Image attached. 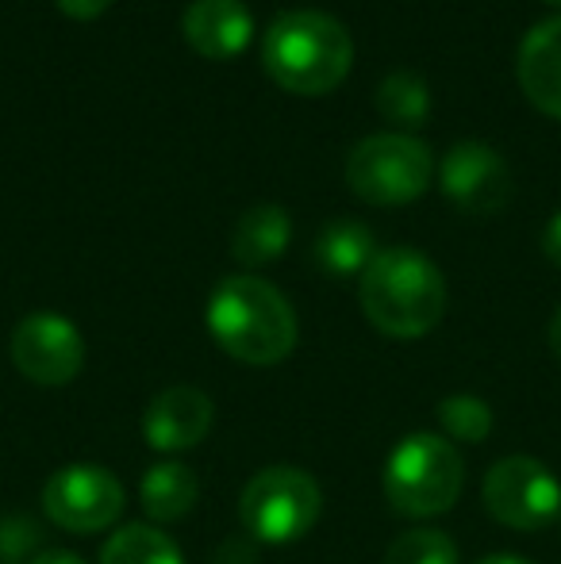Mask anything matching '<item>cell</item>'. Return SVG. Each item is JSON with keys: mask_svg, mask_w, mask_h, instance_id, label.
<instances>
[{"mask_svg": "<svg viewBox=\"0 0 561 564\" xmlns=\"http://www.w3.org/2000/svg\"><path fill=\"white\" fill-rule=\"evenodd\" d=\"M362 315L389 338H423L446 312L442 269L412 246L377 250L358 276Z\"/></svg>", "mask_w": 561, "mask_h": 564, "instance_id": "obj_1", "label": "cell"}, {"mask_svg": "<svg viewBox=\"0 0 561 564\" xmlns=\"http://www.w3.org/2000/svg\"><path fill=\"white\" fill-rule=\"evenodd\" d=\"M208 330L227 357L242 365H281L296 349V312L262 276H227L208 296Z\"/></svg>", "mask_w": 561, "mask_h": 564, "instance_id": "obj_2", "label": "cell"}, {"mask_svg": "<svg viewBox=\"0 0 561 564\" xmlns=\"http://www.w3.org/2000/svg\"><path fill=\"white\" fill-rule=\"evenodd\" d=\"M262 66L284 93L327 97L354 66L350 31L327 12H281L262 39Z\"/></svg>", "mask_w": 561, "mask_h": 564, "instance_id": "obj_3", "label": "cell"}, {"mask_svg": "<svg viewBox=\"0 0 561 564\" xmlns=\"http://www.w3.org/2000/svg\"><path fill=\"white\" fill-rule=\"evenodd\" d=\"M385 499L404 519H434L462 499L465 460L450 438L416 431L397 442L381 473Z\"/></svg>", "mask_w": 561, "mask_h": 564, "instance_id": "obj_4", "label": "cell"}, {"mask_svg": "<svg viewBox=\"0 0 561 564\" xmlns=\"http://www.w3.org/2000/svg\"><path fill=\"white\" fill-rule=\"evenodd\" d=\"M323 491L312 473L296 465H266L247 480L239 496V522L255 542H300L320 522Z\"/></svg>", "mask_w": 561, "mask_h": 564, "instance_id": "obj_5", "label": "cell"}, {"mask_svg": "<svg viewBox=\"0 0 561 564\" xmlns=\"http://www.w3.org/2000/svg\"><path fill=\"white\" fill-rule=\"evenodd\" d=\"M434 158L416 134H369L346 158V185L374 208H404L431 188Z\"/></svg>", "mask_w": 561, "mask_h": 564, "instance_id": "obj_6", "label": "cell"}, {"mask_svg": "<svg viewBox=\"0 0 561 564\" xmlns=\"http://www.w3.org/2000/svg\"><path fill=\"white\" fill-rule=\"evenodd\" d=\"M485 511L519 534H542L561 519V480L539 457L511 453L496 460L481 484Z\"/></svg>", "mask_w": 561, "mask_h": 564, "instance_id": "obj_7", "label": "cell"}, {"mask_svg": "<svg viewBox=\"0 0 561 564\" xmlns=\"http://www.w3.org/2000/svg\"><path fill=\"white\" fill-rule=\"evenodd\" d=\"M128 496L105 465L77 460L43 484V514L66 534H100L120 522Z\"/></svg>", "mask_w": 561, "mask_h": 564, "instance_id": "obj_8", "label": "cell"}, {"mask_svg": "<svg viewBox=\"0 0 561 564\" xmlns=\"http://www.w3.org/2000/svg\"><path fill=\"white\" fill-rule=\"evenodd\" d=\"M12 365L39 388H62L85 369V338L66 315L31 312L12 330Z\"/></svg>", "mask_w": 561, "mask_h": 564, "instance_id": "obj_9", "label": "cell"}, {"mask_svg": "<svg viewBox=\"0 0 561 564\" xmlns=\"http://www.w3.org/2000/svg\"><path fill=\"white\" fill-rule=\"evenodd\" d=\"M439 185L454 208L470 216H493L511 200V170L500 150L481 139H462L446 150L439 165Z\"/></svg>", "mask_w": 561, "mask_h": 564, "instance_id": "obj_10", "label": "cell"}, {"mask_svg": "<svg viewBox=\"0 0 561 564\" xmlns=\"http://www.w3.org/2000/svg\"><path fill=\"white\" fill-rule=\"evenodd\" d=\"M216 423V403L193 384H173L150 400L142 415V438L154 453H185L201 446Z\"/></svg>", "mask_w": 561, "mask_h": 564, "instance_id": "obj_11", "label": "cell"}, {"mask_svg": "<svg viewBox=\"0 0 561 564\" xmlns=\"http://www.w3.org/2000/svg\"><path fill=\"white\" fill-rule=\"evenodd\" d=\"M185 43L208 62H231L255 39V15L242 0H193L185 8Z\"/></svg>", "mask_w": 561, "mask_h": 564, "instance_id": "obj_12", "label": "cell"}, {"mask_svg": "<svg viewBox=\"0 0 561 564\" xmlns=\"http://www.w3.org/2000/svg\"><path fill=\"white\" fill-rule=\"evenodd\" d=\"M516 77L524 97L542 116L561 119V15L527 31V39L519 43Z\"/></svg>", "mask_w": 561, "mask_h": 564, "instance_id": "obj_13", "label": "cell"}, {"mask_svg": "<svg viewBox=\"0 0 561 564\" xmlns=\"http://www.w3.org/2000/svg\"><path fill=\"white\" fill-rule=\"evenodd\" d=\"M292 242V219L281 204H255L250 212H242L231 235V253L239 265L258 269L278 261Z\"/></svg>", "mask_w": 561, "mask_h": 564, "instance_id": "obj_14", "label": "cell"}, {"mask_svg": "<svg viewBox=\"0 0 561 564\" xmlns=\"http://www.w3.org/2000/svg\"><path fill=\"white\" fill-rule=\"evenodd\" d=\"M201 499V480L181 460H158L139 484V503L150 522H181Z\"/></svg>", "mask_w": 561, "mask_h": 564, "instance_id": "obj_15", "label": "cell"}, {"mask_svg": "<svg viewBox=\"0 0 561 564\" xmlns=\"http://www.w3.org/2000/svg\"><path fill=\"white\" fill-rule=\"evenodd\" d=\"M374 230L358 224V219H335V224L320 230V238L312 246L315 265L327 276H362L369 261H374Z\"/></svg>", "mask_w": 561, "mask_h": 564, "instance_id": "obj_16", "label": "cell"}, {"mask_svg": "<svg viewBox=\"0 0 561 564\" xmlns=\"http://www.w3.org/2000/svg\"><path fill=\"white\" fill-rule=\"evenodd\" d=\"M100 564H185V553L165 530L150 522H128L105 542Z\"/></svg>", "mask_w": 561, "mask_h": 564, "instance_id": "obj_17", "label": "cell"}, {"mask_svg": "<svg viewBox=\"0 0 561 564\" xmlns=\"http://www.w3.org/2000/svg\"><path fill=\"white\" fill-rule=\"evenodd\" d=\"M374 105H377V112H381V119H389V123L400 127V134H404V131L423 127L427 108H431V89H427V82L420 74L397 69V74H389L377 85Z\"/></svg>", "mask_w": 561, "mask_h": 564, "instance_id": "obj_18", "label": "cell"}, {"mask_svg": "<svg viewBox=\"0 0 561 564\" xmlns=\"http://www.w3.org/2000/svg\"><path fill=\"white\" fill-rule=\"evenodd\" d=\"M493 408H488L481 395L454 392L439 403V426L450 442H465V446H477L493 434Z\"/></svg>", "mask_w": 561, "mask_h": 564, "instance_id": "obj_19", "label": "cell"}, {"mask_svg": "<svg viewBox=\"0 0 561 564\" xmlns=\"http://www.w3.org/2000/svg\"><path fill=\"white\" fill-rule=\"evenodd\" d=\"M457 545L446 530L416 527L404 530L397 542L385 550V564H457Z\"/></svg>", "mask_w": 561, "mask_h": 564, "instance_id": "obj_20", "label": "cell"}, {"mask_svg": "<svg viewBox=\"0 0 561 564\" xmlns=\"http://www.w3.org/2000/svg\"><path fill=\"white\" fill-rule=\"evenodd\" d=\"M43 553V530L28 514L0 519V564H31Z\"/></svg>", "mask_w": 561, "mask_h": 564, "instance_id": "obj_21", "label": "cell"}, {"mask_svg": "<svg viewBox=\"0 0 561 564\" xmlns=\"http://www.w3.org/2000/svg\"><path fill=\"white\" fill-rule=\"evenodd\" d=\"M255 538L239 534V538H227L224 545L216 550V564H258V550H255Z\"/></svg>", "mask_w": 561, "mask_h": 564, "instance_id": "obj_22", "label": "cell"}, {"mask_svg": "<svg viewBox=\"0 0 561 564\" xmlns=\"http://www.w3.org/2000/svg\"><path fill=\"white\" fill-rule=\"evenodd\" d=\"M54 4H58V12L69 15V20L89 23V20H97V15L108 12V8H112V0H54Z\"/></svg>", "mask_w": 561, "mask_h": 564, "instance_id": "obj_23", "label": "cell"}, {"mask_svg": "<svg viewBox=\"0 0 561 564\" xmlns=\"http://www.w3.org/2000/svg\"><path fill=\"white\" fill-rule=\"evenodd\" d=\"M542 250H547L550 265L561 269V212H558V216H550L547 230H542Z\"/></svg>", "mask_w": 561, "mask_h": 564, "instance_id": "obj_24", "label": "cell"}, {"mask_svg": "<svg viewBox=\"0 0 561 564\" xmlns=\"http://www.w3.org/2000/svg\"><path fill=\"white\" fill-rule=\"evenodd\" d=\"M31 564H85L77 553H69V550H43Z\"/></svg>", "mask_w": 561, "mask_h": 564, "instance_id": "obj_25", "label": "cell"}, {"mask_svg": "<svg viewBox=\"0 0 561 564\" xmlns=\"http://www.w3.org/2000/svg\"><path fill=\"white\" fill-rule=\"evenodd\" d=\"M547 341H550V354L561 361V307L554 312V319H550V330H547Z\"/></svg>", "mask_w": 561, "mask_h": 564, "instance_id": "obj_26", "label": "cell"}, {"mask_svg": "<svg viewBox=\"0 0 561 564\" xmlns=\"http://www.w3.org/2000/svg\"><path fill=\"white\" fill-rule=\"evenodd\" d=\"M473 564H531V561L516 557V553H493V557H481V561H473Z\"/></svg>", "mask_w": 561, "mask_h": 564, "instance_id": "obj_27", "label": "cell"}, {"mask_svg": "<svg viewBox=\"0 0 561 564\" xmlns=\"http://www.w3.org/2000/svg\"><path fill=\"white\" fill-rule=\"evenodd\" d=\"M547 4H561V0H547Z\"/></svg>", "mask_w": 561, "mask_h": 564, "instance_id": "obj_28", "label": "cell"}]
</instances>
